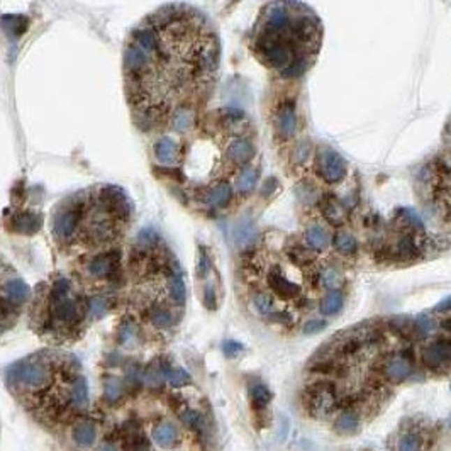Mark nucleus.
<instances>
[{"label":"nucleus","mask_w":451,"mask_h":451,"mask_svg":"<svg viewBox=\"0 0 451 451\" xmlns=\"http://www.w3.org/2000/svg\"><path fill=\"white\" fill-rule=\"evenodd\" d=\"M134 205L116 185H94L70 193L51 212V236L66 255L110 251L133 224Z\"/></svg>","instance_id":"20e7f679"},{"label":"nucleus","mask_w":451,"mask_h":451,"mask_svg":"<svg viewBox=\"0 0 451 451\" xmlns=\"http://www.w3.org/2000/svg\"><path fill=\"white\" fill-rule=\"evenodd\" d=\"M151 438L161 448H170V446L175 445V441L178 439V429L173 424H168V422L158 424L153 427Z\"/></svg>","instance_id":"393cba45"},{"label":"nucleus","mask_w":451,"mask_h":451,"mask_svg":"<svg viewBox=\"0 0 451 451\" xmlns=\"http://www.w3.org/2000/svg\"><path fill=\"white\" fill-rule=\"evenodd\" d=\"M363 350H365V344H363V339L360 334L343 336L341 341L336 344V355H338L339 358H343L344 362L360 356L363 353Z\"/></svg>","instance_id":"6ab92c4d"},{"label":"nucleus","mask_w":451,"mask_h":451,"mask_svg":"<svg viewBox=\"0 0 451 451\" xmlns=\"http://www.w3.org/2000/svg\"><path fill=\"white\" fill-rule=\"evenodd\" d=\"M209 270H211V261H209V256L205 255V253H202L199 258V265H197V275H199V279H204Z\"/></svg>","instance_id":"f704fd0d"},{"label":"nucleus","mask_w":451,"mask_h":451,"mask_svg":"<svg viewBox=\"0 0 451 451\" xmlns=\"http://www.w3.org/2000/svg\"><path fill=\"white\" fill-rule=\"evenodd\" d=\"M326 327H327V320L326 319H323V318L307 319L306 323L302 324V334H306V336L318 334V332L324 331Z\"/></svg>","instance_id":"7c9ffc66"},{"label":"nucleus","mask_w":451,"mask_h":451,"mask_svg":"<svg viewBox=\"0 0 451 451\" xmlns=\"http://www.w3.org/2000/svg\"><path fill=\"white\" fill-rule=\"evenodd\" d=\"M434 311H436L438 314H443V316L450 314V312H451V297H446L445 300H441V302L438 304Z\"/></svg>","instance_id":"c9c22d12"},{"label":"nucleus","mask_w":451,"mask_h":451,"mask_svg":"<svg viewBox=\"0 0 451 451\" xmlns=\"http://www.w3.org/2000/svg\"><path fill=\"white\" fill-rule=\"evenodd\" d=\"M422 187L434 207L451 223V140L450 145L445 146L443 151L436 154V158L424 168Z\"/></svg>","instance_id":"1a4fd4ad"},{"label":"nucleus","mask_w":451,"mask_h":451,"mask_svg":"<svg viewBox=\"0 0 451 451\" xmlns=\"http://www.w3.org/2000/svg\"><path fill=\"white\" fill-rule=\"evenodd\" d=\"M95 426L90 421H82L77 422L73 427H71V438H73L75 445L78 448H90V446L95 443Z\"/></svg>","instance_id":"412c9836"},{"label":"nucleus","mask_w":451,"mask_h":451,"mask_svg":"<svg viewBox=\"0 0 451 451\" xmlns=\"http://www.w3.org/2000/svg\"><path fill=\"white\" fill-rule=\"evenodd\" d=\"M41 216L33 212H19L15 216H12L10 228L12 231L21 232V235H34L41 229Z\"/></svg>","instance_id":"f3484780"},{"label":"nucleus","mask_w":451,"mask_h":451,"mask_svg":"<svg viewBox=\"0 0 451 451\" xmlns=\"http://www.w3.org/2000/svg\"><path fill=\"white\" fill-rule=\"evenodd\" d=\"M332 244H334V248L338 249L341 255L346 256L355 255V253L358 251V241L351 235H348V232H338V235L334 236V239H332Z\"/></svg>","instance_id":"cd10ccee"},{"label":"nucleus","mask_w":451,"mask_h":451,"mask_svg":"<svg viewBox=\"0 0 451 451\" xmlns=\"http://www.w3.org/2000/svg\"><path fill=\"white\" fill-rule=\"evenodd\" d=\"M83 272L90 280L117 279L119 273H121V251L116 248L89 256V261H85V265H83Z\"/></svg>","instance_id":"9b49d317"},{"label":"nucleus","mask_w":451,"mask_h":451,"mask_svg":"<svg viewBox=\"0 0 451 451\" xmlns=\"http://www.w3.org/2000/svg\"><path fill=\"white\" fill-rule=\"evenodd\" d=\"M180 421L192 431H197V433H202V429H204V419L193 409L184 411V413L180 414Z\"/></svg>","instance_id":"c756f323"},{"label":"nucleus","mask_w":451,"mask_h":451,"mask_svg":"<svg viewBox=\"0 0 451 451\" xmlns=\"http://www.w3.org/2000/svg\"><path fill=\"white\" fill-rule=\"evenodd\" d=\"M29 316L39 338L51 344H68L82 338L92 316V299L68 276L54 275L38 285Z\"/></svg>","instance_id":"0eeeda50"},{"label":"nucleus","mask_w":451,"mask_h":451,"mask_svg":"<svg viewBox=\"0 0 451 451\" xmlns=\"http://www.w3.org/2000/svg\"><path fill=\"white\" fill-rule=\"evenodd\" d=\"M126 300L148 330L170 331L184 318L188 290L184 270L156 232H141L131 248Z\"/></svg>","instance_id":"39448f33"},{"label":"nucleus","mask_w":451,"mask_h":451,"mask_svg":"<svg viewBox=\"0 0 451 451\" xmlns=\"http://www.w3.org/2000/svg\"><path fill=\"white\" fill-rule=\"evenodd\" d=\"M397 451H427L426 436L422 434V431L409 427L399 436L397 441Z\"/></svg>","instance_id":"aec40b11"},{"label":"nucleus","mask_w":451,"mask_h":451,"mask_svg":"<svg viewBox=\"0 0 451 451\" xmlns=\"http://www.w3.org/2000/svg\"><path fill=\"white\" fill-rule=\"evenodd\" d=\"M219 58V38L200 10L168 3L142 19L126 39L122 57L136 124L148 133H185L211 97Z\"/></svg>","instance_id":"f257e3e1"},{"label":"nucleus","mask_w":451,"mask_h":451,"mask_svg":"<svg viewBox=\"0 0 451 451\" xmlns=\"http://www.w3.org/2000/svg\"><path fill=\"white\" fill-rule=\"evenodd\" d=\"M439 326H441V330H445L446 332H451V312L450 314H445V318L439 320Z\"/></svg>","instance_id":"4c0bfd02"},{"label":"nucleus","mask_w":451,"mask_h":451,"mask_svg":"<svg viewBox=\"0 0 451 451\" xmlns=\"http://www.w3.org/2000/svg\"><path fill=\"white\" fill-rule=\"evenodd\" d=\"M6 387L31 419L50 433L73 427L89 411L82 363L63 350H39L12 363Z\"/></svg>","instance_id":"7ed1b4c3"},{"label":"nucleus","mask_w":451,"mask_h":451,"mask_svg":"<svg viewBox=\"0 0 451 451\" xmlns=\"http://www.w3.org/2000/svg\"><path fill=\"white\" fill-rule=\"evenodd\" d=\"M105 392H107V397H110V399H116L119 397V387H117V383H107L105 385Z\"/></svg>","instance_id":"e433bc0d"},{"label":"nucleus","mask_w":451,"mask_h":451,"mask_svg":"<svg viewBox=\"0 0 451 451\" xmlns=\"http://www.w3.org/2000/svg\"><path fill=\"white\" fill-rule=\"evenodd\" d=\"M33 299L29 285L0 256V334L12 330Z\"/></svg>","instance_id":"6e6552de"},{"label":"nucleus","mask_w":451,"mask_h":451,"mask_svg":"<svg viewBox=\"0 0 451 451\" xmlns=\"http://www.w3.org/2000/svg\"><path fill=\"white\" fill-rule=\"evenodd\" d=\"M243 350H244L243 344H241L239 341H232V339H229V341H226L223 344L224 355L229 356V358H235V356L239 355Z\"/></svg>","instance_id":"72a5a7b5"},{"label":"nucleus","mask_w":451,"mask_h":451,"mask_svg":"<svg viewBox=\"0 0 451 451\" xmlns=\"http://www.w3.org/2000/svg\"><path fill=\"white\" fill-rule=\"evenodd\" d=\"M285 256L292 265L300 268H309L316 263V251L302 243H288L285 246Z\"/></svg>","instance_id":"2eb2a0df"},{"label":"nucleus","mask_w":451,"mask_h":451,"mask_svg":"<svg viewBox=\"0 0 451 451\" xmlns=\"http://www.w3.org/2000/svg\"><path fill=\"white\" fill-rule=\"evenodd\" d=\"M175 141L170 168L188 199L205 207L224 209L236 195H246L258 180L256 142L251 122L236 109L195 119Z\"/></svg>","instance_id":"f03ea898"},{"label":"nucleus","mask_w":451,"mask_h":451,"mask_svg":"<svg viewBox=\"0 0 451 451\" xmlns=\"http://www.w3.org/2000/svg\"><path fill=\"white\" fill-rule=\"evenodd\" d=\"M272 392L265 383H256L249 390V401H251V407L255 413H265L268 404L272 402Z\"/></svg>","instance_id":"b1692460"},{"label":"nucleus","mask_w":451,"mask_h":451,"mask_svg":"<svg viewBox=\"0 0 451 451\" xmlns=\"http://www.w3.org/2000/svg\"><path fill=\"white\" fill-rule=\"evenodd\" d=\"M253 307L260 316L270 318L273 312L276 311V297L272 292H256L251 299Z\"/></svg>","instance_id":"a878e982"},{"label":"nucleus","mask_w":451,"mask_h":451,"mask_svg":"<svg viewBox=\"0 0 451 451\" xmlns=\"http://www.w3.org/2000/svg\"><path fill=\"white\" fill-rule=\"evenodd\" d=\"M204 306L209 309V311H216L217 309V295L216 288L212 285H205L204 288Z\"/></svg>","instance_id":"473e14b6"},{"label":"nucleus","mask_w":451,"mask_h":451,"mask_svg":"<svg viewBox=\"0 0 451 451\" xmlns=\"http://www.w3.org/2000/svg\"><path fill=\"white\" fill-rule=\"evenodd\" d=\"M304 239H306V244L311 249H314L316 253L324 251L330 244V236H327V231L319 224H312L311 228H307L306 235H304Z\"/></svg>","instance_id":"5701e85b"},{"label":"nucleus","mask_w":451,"mask_h":451,"mask_svg":"<svg viewBox=\"0 0 451 451\" xmlns=\"http://www.w3.org/2000/svg\"><path fill=\"white\" fill-rule=\"evenodd\" d=\"M154 160L161 166H172L175 160V140L170 136H161L154 145Z\"/></svg>","instance_id":"4be33fe9"},{"label":"nucleus","mask_w":451,"mask_h":451,"mask_svg":"<svg viewBox=\"0 0 451 451\" xmlns=\"http://www.w3.org/2000/svg\"><path fill=\"white\" fill-rule=\"evenodd\" d=\"M102 451H117V450L112 448V446H107V448H104Z\"/></svg>","instance_id":"58836bf2"},{"label":"nucleus","mask_w":451,"mask_h":451,"mask_svg":"<svg viewBox=\"0 0 451 451\" xmlns=\"http://www.w3.org/2000/svg\"><path fill=\"white\" fill-rule=\"evenodd\" d=\"M450 392H451V383H450Z\"/></svg>","instance_id":"ea45409f"},{"label":"nucleus","mask_w":451,"mask_h":451,"mask_svg":"<svg viewBox=\"0 0 451 451\" xmlns=\"http://www.w3.org/2000/svg\"><path fill=\"white\" fill-rule=\"evenodd\" d=\"M421 360L427 370H448L451 367V339L438 338L427 343L421 351Z\"/></svg>","instance_id":"f8f14e48"},{"label":"nucleus","mask_w":451,"mask_h":451,"mask_svg":"<svg viewBox=\"0 0 451 451\" xmlns=\"http://www.w3.org/2000/svg\"><path fill=\"white\" fill-rule=\"evenodd\" d=\"M436 327H438V320L429 314H421L419 318L413 319V332L414 334L421 336V338H427L429 334H433Z\"/></svg>","instance_id":"bb28decb"},{"label":"nucleus","mask_w":451,"mask_h":451,"mask_svg":"<svg viewBox=\"0 0 451 451\" xmlns=\"http://www.w3.org/2000/svg\"><path fill=\"white\" fill-rule=\"evenodd\" d=\"M346 304V295L341 290H331L323 295L319 300V312L323 318H334L344 309Z\"/></svg>","instance_id":"a211bd4d"},{"label":"nucleus","mask_w":451,"mask_h":451,"mask_svg":"<svg viewBox=\"0 0 451 451\" xmlns=\"http://www.w3.org/2000/svg\"><path fill=\"white\" fill-rule=\"evenodd\" d=\"M346 280H344V275L341 270H338L336 267H324L320 270L316 272L314 275V283L318 285L320 290H341L343 285Z\"/></svg>","instance_id":"4468645a"},{"label":"nucleus","mask_w":451,"mask_h":451,"mask_svg":"<svg viewBox=\"0 0 451 451\" xmlns=\"http://www.w3.org/2000/svg\"><path fill=\"white\" fill-rule=\"evenodd\" d=\"M168 382L172 383L173 387H184L192 382V377H190L184 368H172L168 374Z\"/></svg>","instance_id":"2f4dec72"},{"label":"nucleus","mask_w":451,"mask_h":451,"mask_svg":"<svg viewBox=\"0 0 451 451\" xmlns=\"http://www.w3.org/2000/svg\"><path fill=\"white\" fill-rule=\"evenodd\" d=\"M380 374L385 382L389 383H402L406 382L411 375L414 374V365L411 360H407L404 355H392L387 356L380 365Z\"/></svg>","instance_id":"ddd939ff"},{"label":"nucleus","mask_w":451,"mask_h":451,"mask_svg":"<svg viewBox=\"0 0 451 451\" xmlns=\"http://www.w3.org/2000/svg\"><path fill=\"white\" fill-rule=\"evenodd\" d=\"M339 406H341V397L334 382L318 380L306 389V407L312 417H330L338 411Z\"/></svg>","instance_id":"9d476101"},{"label":"nucleus","mask_w":451,"mask_h":451,"mask_svg":"<svg viewBox=\"0 0 451 451\" xmlns=\"http://www.w3.org/2000/svg\"><path fill=\"white\" fill-rule=\"evenodd\" d=\"M389 330L397 332L399 336L413 334V319L406 316H395L389 320Z\"/></svg>","instance_id":"c85d7f7f"},{"label":"nucleus","mask_w":451,"mask_h":451,"mask_svg":"<svg viewBox=\"0 0 451 451\" xmlns=\"http://www.w3.org/2000/svg\"><path fill=\"white\" fill-rule=\"evenodd\" d=\"M334 431L341 436H353L360 431V426H362V417L356 413V409H344L336 415L334 419Z\"/></svg>","instance_id":"dca6fc26"},{"label":"nucleus","mask_w":451,"mask_h":451,"mask_svg":"<svg viewBox=\"0 0 451 451\" xmlns=\"http://www.w3.org/2000/svg\"><path fill=\"white\" fill-rule=\"evenodd\" d=\"M323 22L297 0H273L261 10L251 36V50L267 68L285 78L304 75L318 59Z\"/></svg>","instance_id":"423d86ee"}]
</instances>
